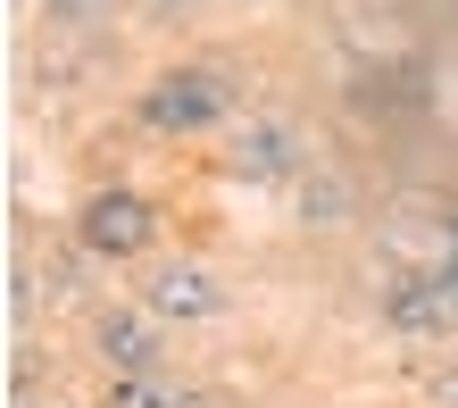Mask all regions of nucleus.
<instances>
[{"instance_id":"0eeeda50","label":"nucleus","mask_w":458,"mask_h":408,"mask_svg":"<svg viewBox=\"0 0 458 408\" xmlns=\"http://www.w3.org/2000/svg\"><path fill=\"white\" fill-rule=\"evenodd\" d=\"M350 217H359V192H350V175L309 167V175H301V225L334 234V225H350Z\"/></svg>"},{"instance_id":"f257e3e1","label":"nucleus","mask_w":458,"mask_h":408,"mask_svg":"<svg viewBox=\"0 0 458 408\" xmlns=\"http://www.w3.org/2000/svg\"><path fill=\"white\" fill-rule=\"evenodd\" d=\"M242 108V84L225 67H175L142 92V125L150 133H200V125H225Z\"/></svg>"},{"instance_id":"423d86ee","label":"nucleus","mask_w":458,"mask_h":408,"mask_svg":"<svg viewBox=\"0 0 458 408\" xmlns=\"http://www.w3.org/2000/svg\"><path fill=\"white\" fill-rule=\"evenodd\" d=\"M92 350L109 375H167L158 359H167V334H158L150 309H100L92 317Z\"/></svg>"},{"instance_id":"7ed1b4c3","label":"nucleus","mask_w":458,"mask_h":408,"mask_svg":"<svg viewBox=\"0 0 458 408\" xmlns=\"http://www.w3.org/2000/svg\"><path fill=\"white\" fill-rule=\"evenodd\" d=\"M142 309H150L158 325H208V317H225V309H233V292H225V276H217V267L167 259V267H158V276L142 284Z\"/></svg>"},{"instance_id":"20e7f679","label":"nucleus","mask_w":458,"mask_h":408,"mask_svg":"<svg viewBox=\"0 0 458 408\" xmlns=\"http://www.w3.org/2000/svg\"><path fill=\"white\" fill-rule=\"evenodd\" d=\"M84 251L92 259H133V251H150V234H158V208L142 192H125V183H109V192H92L84 200Z\"/></svg>"},{"instance_id":"39448f33","label":"nucleus","mask_w":458,"mask_h":408,"mask_svg":"<svg viewBox=\"0 0 458 408\" xmlns=\"http://www.w3.org/2000/svg\"><path fill=\"white\" fill-rule=\"evenodd\" d=\"M384 325L409 334V342L450 334V325H458V276H450V267H417V276H400L384 292Z\"/></svg>"},{"instance_id":"f03ea898","label":"nucleus","mask_w":458,"mask_h":408,"mask_svg":"<svg viewBox=\"0 0 458 408\" xmlns=\"http://www.w3.org/2000/svg\"><path fill=\"white\" fill-rule=\"evenodd\" d=\"M225 167H233V183H301V175H309L301 125H292V117H250V125H233Z\"/></svg>"},{"instance_id":"1a4fd4ad","label":"nucleus","mask_w":458,"mask_h":408,"mask_svg":"<svg viewBox=\"0 0 458 408\" xmlns=\"http://www.w3.org/2000/svg\"><path fill=\"white\" fill-rule=\"evenodd\" d=\"M109 17V0H50V25H92Z\"/></svg>"},{"instance_id":"6e6552de","label":"nucleus","mask_w":458,"mask_h":408,"mask_svg":"<svg viewBox=\"0 0 458 408\" xmlns=\"http://www.w3.org/2000/svg\"><path fill=\"white\" fill-rule=\"evenodd\" d=\"M192 392L167 384V375H109V392H100V408H183Z\"/></svg>"},{"instance_id":"9d476101","label":"nucleus","mask_w":458,"mask_h":408,"mask_svg":"<svg viewBox=\"0 0 458 408\" xmlns=\"http://www.w3.org/2000/svg\"><path fill=\"white\" fill-rule=\"evenodd\" d=\"M183 408H225V400H217V392H192V400H183Z\"/></svg>"}]
</instances>
